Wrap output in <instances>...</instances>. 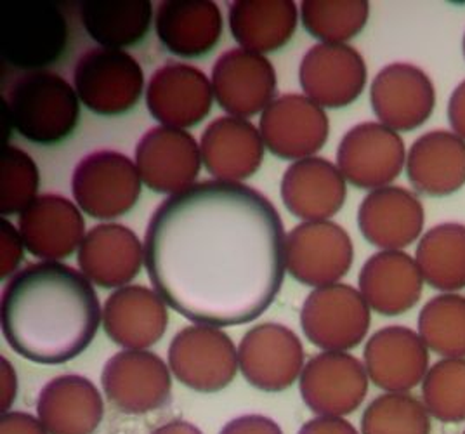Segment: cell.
<instances>
[{
    "label": "cell",
    "instance_id": "1",
    "mask_svg": "<svg viewBox=\"0 0 465 434\" xmlns=\"http://www.w3.org/2000/svg\"><path fill=\"white\" fill-rule=\"evenodd\" d=\"M285 238L282 216L261 192L209 179L156 207L144 266L156 294L186 320L245 325L282 291Z\"/></svg>",
    "mask_w": 465,
    "mask_h": 434
},
{
    "label": "cell",
    "instance_id": "2",
    "mask_svg": "<svg viewBox=\"0 0 465 434\" xmlns=\"http://www.w3.org/2000/svg\"><path fill=\"white\" fill-rule=\"evenodd\" d=\"M101 320L93 281L59 261L25 266L2 292L0 321L7 344L40 365H61L82 355Z\"/></svg>",
    "mask_w": 465,
    "mask_h": 434
},
{
    "label": "cell",
    "instance_id": "3",
    "mask_svg": "<svg viewBox=\"0 0 465 434\" xmlns=\"http://www.w3.org/2000/svg\"><path fill=\"white\" fill-rule=\"evenodd\" d=\"M11 125L35 144L51 146L68 138L80 117V99L58 74L40 70L16 80L7 103Z\"/></svg>",
    "mask_w": 465,
    "mask_h": 434
},
{
    "label": "cell",
    "instance_id": "4",
    "mask_svg": "<svg viewBox=\"0 0 465 434\" xmlns=\"http://www.w3.org/2000/svg\"><path fill=\"white\" fill-rule=\"evenodd\" d=\"M74 85L82 104L96 115L127 113L144 91V74L134 56L122 49L96 47L78 58Z\"/></svg>",
    "mask_w": 465,
    "mask_h": 434
},
{
    "label": "cell",
    "instance_id": "5",
    "mask_svg": "<svg viewBox=\"0 0 465 434\" xmlns=\"http://www.w3.org/2000/svg\"><path fill=\"white\" fill-rule=\"evenodd\" d=\"M371 315L361 292L346 283L314 289L301 310V327L323 351L348 353L365 340Z\"/></svg>",
    "mask_w": 465,
    "mask_h": 434
},
{
    "label": "cell",
    "instance_id": "6",
    "mask_svg": "<svg viewBox=\"0 0 465 434\" xmlns=\"http://www.w3.org/2000/svg\"><path fill=\"white\" fill-rule=\"evenodd\" d=\"M141 182L131 158L114 150H99L78 162L72 174V193L87 216L116 219L136 205Z\"/></svg>",
    "mask_w": 465,
    "mask_h": 434
},
{
    "label": "cell",
    "instance_id": "7",
    "mask_svg": "<svg viewBox=\"0 0 465 434\" xmlns=\"http://www.w3.org/2000/svg\"><path fill=\"white\" fill-rule=\"evenodd\" d=\"M169 369L186 388L198 393H217L232 384L240 369L238 350L221 329L184 327L171 340Z\"/></svg>",
    "mask_w": 465,
    "mask_h": 434
},
{
    "label": "cell",
    "instance_id": "8",
    "mask_svg": "<svg viewBox=\"0 0 465 434\" xmlns=\"http://www.w3.org/2000/svg\"><path fill=\"white\" fill-rule=\"evenodd\" d=\"M352 261V240L337 222L304 221L285 238V268L302 285L320 289L339 283Z\"/></svg>",
    "mask_w": 465,
    "mask_h": 434
},
{
    "label": "cell",
    "instance_id": "9",
    "mask_svg": "<svg viewBox=\"0 0 465 434\" xmlns=\"http://www.w3.org/2000/svg\"><path fill=\"white\" fill-rule=\"evenodd\" d=\"M101 386L116 410L129 415L160 410L173 395L169 365L146 350H124L112 356L103 367Z\"/></svg>",
    "mask_w": 465,
    "mask_h": 434
},
{
    "label": "cell",
    "instance_id": "10",
    "mask_svg": "<svg viewBox=\"0 0 465 434\" xmlns=\"http://www.w3.org/2000/svg\"><path fill=\"white\" fill-rule=\"evenodd\" d=\"M407 146L400 133L381 122L351 127L337 148V167L344 179L361 190L391 186L407 165Z\"/></svg>",
    "mask_w": 465,
    "mask_h": 434
},
{
    "label": "cell",
    "instance_id": "11",
    "mask_svg": "<svg viewBox=\"0 0 465 434\" xmlns=\"http://www.w3.org/2000/svg\"><path fill=\"white\" fill-rule=\"evenodd\" d=\"M365 365L349 353L323 351L312 356L299 377L304 405L316 417H346L356 412L369 393Z\"/></svg>",
    "mask_w": 465,
    "mask_h": 434
},
{
    "label": "cell",
    "instance_id": "12",
    "mask_svg": "<svg viewBox=\"0 0 465 434\" xmlns=\"http://www.w3.org/2000/svg\"><path fill=\"white\" fill-rule=\"evenodd\" d=\"M238 365L245 380L266 393L289 390L304 369V348L282 323H261L242 337Z\"/></svg>",
    "mask_w": 465,
    "mask_h": 434
},
{
    "label": "cell",
    "instance_id": "13",
    "mask_svg": "<svg viewBox=\"0 0 465 434\" xmlns=\"http://www.w3.org/2000/svg\"><path fill=\"white\" fill-rule=\"evenodd\" d=\"M202 162L200 144L183 129L156 125L137 143L139 176L156 193L171 197L192 188L200 174Z\"/></svg>",
    "mask_w": 465,
    "mask_h": 434
},
{
    "label": "cell",
    "instance_id": "14",
    "mask_svg": "<svg viewBox=\"0 0 465 434\" xmlns=\"http://www.w3.org/2000/svg\"><path fill=\"white\" fill-rule=\"evenodd\" d=\"M370 103L381 123L396 133L424 125L436 108V87L426 72L411 63H391L371 82Z\"/></svg>",
    "mask_w": 465,
    "mask_h": 434
},
{
    "label": "cell",
    "instance_id": "15",
    "mask_svg": "<svg viewBox=\"0 0 465 434\" xmlns=\"http://www.w3.org/2000/svg\"><path fill=\"white\" fill-rule=\"evenodd\" d=\"M259 131L266 148L282 160H304L329 139L325 110L306 94H283L262 112Z\"/></svg>",
    "mask_w": 465,
    "mask_h": 434
},
{
    "label": "cell",
    "instance_id": "16",
    "mask_svg": "<svg viewBox=\"0 0 465 434\" xmlns=\"http://www.w3.org/2000/svg\"><path fill=\"white\" fill-rule=\"evenodd\" d=\"M369 70L348 44H316L304 54L299 80L304 94L322 108H344L365 91Z\"/></svg>",
    "mask_w": 465,
    "mask_h": 434
},
{
    "label": "cell",
    "instance_id": "17",
    "mask_svg": "<svg viewBox=\"0 0 465 434\" xmlns=\"http://www.w3.org/2000/svg\"><path fill=\"white\" fill-rule=\"evenodd\" d=\"M213 98L236 119H251L264 112L276 93L272 61L247 49H232L213 63Z\"/></svg>",
    "mask_w": 465,
    "mask_h": 434
},
{
    "label": "cell",
    "instance_id": "18",
    "mask_svg": "<svg viewBox=\"0 0 465 434\" xmlns=\"http://www.w3.org/2000/svg\"><path fill=\"white\" fill-rule=\"evenodd\" d=\"M213 101V82L188 63L171 61L160 66L146 89V106L152 117L183 131L207 119Z\"/></svg>",
    "mask_w": 465,
    "mask_h": 434
},
{
    "label": "cell",
    "instance_id": "19",
    "mask_svg": "<svg viewBox=\"0 0 465 434\" xmlns=\"http://www.w3.org/2000/svg\"><path fill=\"white\" fill-rule=\"evenodd\" d=\"M363 365L370 382L386 393H408L424 382L430 369L422 337L403 325H389L370 337Z\"/></svg>",
    "mask_w": 465,
    "mask_h": 434
},
{
    "label": "cell",
    "instance_id": "20",
    "mask_svg": "<svg viewBox=\"0 0 465 434\" xmlns=\"http://www.w3.org/2000/svg\"><path fill=\"white\" fill-rule=\"evenodd\" d=\"M426 211L413 192L386 186L370 192L358 209L361 235L382 251H403L422 238Z\"/></svg>",
    "mask_w": 465,
    "mask_h": 434
},
{
    "label": "cell",
    "instance_id": "21",
    "mask_svg": "<svg viewBox=\"0 0 465 434\" xmlns=\"http://www.w3.org/2000/svg\"><path fill=\"white\" fill-rule=\"evenodd\" d=\"M25 249L42 261L72 256L85 238V221L68 198L47 193L35 198L18 219Z\"/></svg>",
    "mask_w": 465,
    "mask_h": 434
},
{
    "label": "cell",
    "instance_id": "22",
    "mask_svg": "<svg viewBox=\"0 0 465 434\" xmlns=\"http://www.w3.org/2000/svg\"><path fill=\"white\" fill-rule=\"evenodd\" d=\"M68 42V25L56 5L34 4L18 13L4 35L2 56L9 64L40 72L63 56Z\"/></svg>",
    "mask_w": 465,
    "mask_h": 434
},
{
    "label": "cell",
    "instance_id": "23",
    "mask_svg": "<svg viewBox=\"0 0 465 434\" xmlns=\"http://www.w3.org/2000/svg\"><path fill=\"white\" fill-rule=\"evenodd\" d=\"M77 261L80 271L93 283L103 289H122L139 275L144 243L124 224H97L84 238Z\"/></svg>",
    "mask_w": 465,
    "mask_h": 434
},
{
    "label": "cell",
    "instance_id": "24",
    "mask_svg": "<svg viewBox=\"0 0 465 434\" xmlns=\"http://www.w3.org/2000/svg\"><path fill=\"white\" fill-rule=\"evenodd\" d=\"M167 304L155 291L127 285L115 291L103 306L106 336L125 350H146L167 330Z\"/></svg>",
    "mask_w": 465,
    "mask_h": 434
},
{
    "label": "cell",
    "instance_id": "25",
    "mask_svg": "<svg viewBox=\"0 0 465 434\" xmlns=\"http://www.w3.org/2000/svg\"><path fill=\"white\" fill-rule=\"evenodd\" d=\"M424 283L415 257L403 251H381L363 264L358 291L375 313L398 316L420 301Z\"/></svg>",
    "mask_w": 465,
    "mask_h": 434
},
{
    "label": "cell",
    "instance_id": "26",
    "mask_svg": "<svg viewBox=\"0 0 465 434\" xmlns=\"http://www.w3.org/2000/svg\"><path fill=\"white\" fill-rule=\"evenodd\" d=\"M264 141L252 122L236 117H219L200 139L202 160L217 181L242 182L253 176L264 158Z\"/></svg>",
    "mask_w": 465,
    "mask_h": 434
},
{
    "label": "cell",
    "instance_id": "27",
    "mask_svg": "<svg viewBox=\"0 0 465 434\" xmlns=\"http://www.w3.org/2000/svg\"><path fill=\"white\" fill-rule=\"evenodd\" d=\"M37 417L49 434H94L104 417V401L91 379L58 375L40 390Z\"/></svg>",
    "mask_w": 465,
    "mask_h": 434
},
{
    "label": "cell",
    "instance_id": "28",
    "mask_svg": "<svg viewBox=\"0 0 465 434\" xmlns=\"http://www.w3.org/2000/svg\"><path fill=\"white\" fill-rule=\"evenodd\" d=\"M155 32L175 56L202 58L223 35V15L211 0H163L156 7Z\"/></svg>",
    "mask_w": 465,
    "mask_h": 434
},
{
    "label": "cell",
    "instance_id": "29",
    "mask_svg": "<svg viewBox=\"0 0 465 434\" xmlns=\"http://www.w3.org/2000/svg\"><path fill=\"white\" fill-rule=\"evenodd\" d=\"M407 178L426 197H450L465 186V141L450 131H429L407 155Z\"/></svg>",
    "mask_w": 465,
    "mask_h": 434
},
{
    "label": "cell",
    "instance_id": "30",
    "mask_svg": "<svg viewBox=\"0 0 465 434\" xmlns=\"http://www.w3.org/2000/svg\"><path fill=\"white\" fill-rule=\"evenodd\" d=\"M346 195V179L327 158L293 162L282 179L285 207L304 221H329L342 209Z\"/></svg>",
    "mask_w": 465,
    "mask_h": 434
},
{
    "label": "cell",
    "instance_id": "31",
    "mask_svg": "<svg viewBox=\"0 0 465 434\" xmlns=\"http://www.w3.org/2000/svg\"><path fill=\"white\" fill-rule=\"evenodd\" d=\"M228 21L232 39L242 49L266 54L292 39L299 9L292 0H236L230 5Z\"/></svg>",
    "mask_w": 465,
    "mask_h": 434
},
{
    "label": "cell",
    "instance_id": "32",
    "mask_svg": "<svg viewBox=\"0 0 465 434\" xmlns=\"http://www.w3.org/2000/svg\"><path fill=\"white\" fill-rule=\"evenodd\" d=\"M153 18L150 0H84L80 20L99 47H131L146 37Z\"/></svg>",
    "mask_w": 465,
    "mask_h": 434
},
{
    "label": "cell",
    "instance_id": "33",
    "mask_svg": "<svg viewBox=\"0 0 465 434\" xmlns=\"http://www.w3.org/2000/svg\"><path fill=\"white\" fill-rule=\"evenodd\" d=\"M417 266L427 285L443 294L465 289V224L443 222L420 238Z\"/></svg>",
    "mask_w": 465,
    "mask_h": 434
},
{
    "label": "cell",
    "instance_id": "34",
    "mask_svg": "<svg viewBox=\"0 0 465 434\" xmlns=\"http://www.w3.org/2000/svg\"><path fill=\"white\" fill-rule=\"evenodd\" d=\"M419 336L429 351L441 358H465V297L440 294L419 313Z\"/></svg>",
    "mask_w": 465,
    "mask_h": 434
},
{
    "label": "cell",
    "instance_id": "35",
    "mask_svg": "<svg viewBox=\"0 0 465 434\" xmlns=\"http://www.w3.org/2000/svg\"><path fill=\"white\" fill-rule=\"evenodd\" d=\"M370 16L367 0H304L301 18L304 28L323 44H346L354 39Z\"/></svg>",
    "mask_w": 465,
    "mask_h": 434
},
{
    "label": "cell",
    "instance_id": "36",
    "mask_svg": "<svg viewBox=\"0 0 465 434\" xmlns=\"http://www.w3.org/2000/svg\"><path fill=\"white\" fill-rule=\"evenodd\" d=\"M422 403L445 424L465 422V358H441L422 382Z\"/></svg>",
    "mask_w": 465,
    "mask_h": 434
},
{
    "label": "cell",
    "instance_id": "37",
    "mask_svg": "<svg viewBox=\"0 0 465 434\" xmlns=\"http://www.w3.org/2000/svg\"><path fill=\"white\" fill-rule=\"evenodd\" d=\"M424 403L408 393H384L361 415V434H430Z\"/></svg>",
    "mask_w": 465,
    "mask_h": 434
},
{
    "label": "cell",
    "instance_id": "38",
    "mask_svg": "<svg viewBox=\"0 0 465 434\" xmlns=\"http://www.w3.org/2000/svg\"><path fill=\"white\" fill-rule=\"evenodd\" d=\"M39 167L18 146H5L0 163V214H21L39 192Z\"/></svg>",
    "mask_w": 465,
    "mask_h": 434
},
{
    "label": "cell",
    "instance_id": "39",
    "mask_svg": "<svg viewBox=\"0 0 465 434\" xmlns=\"http://www.w3.org/2000/svg\"><path fill=\"white\" fill-rule=\"evenodd\" d=\"M0 243H2L0 245L2 247V252H0V277H11L20 266L25 243H23L20 230H16L15 224L9 222L4 217L0 221Z\"/></svg>",
    "mask_w": 465,
    "mask_h": 434
},
{
    "label": "cell",
    "instance_id": "40",
    "mask_svg": "<svg viewBox=\"0 0 465 434\" xmlns=\"http://www.w3.org/2000/svg\"><path fill=\"white\" fill-rule=\"evenodd\" d=\"M219 434H283V431L268 415L245 414L224 424Z\"/></svg>",
    "mask_w": 465,
    "mask_h": 434
},
{
    "label": "cell",
    "instance_id": "41",
    "mask_svg": "<svg viewBox=\"0 0 465 434\" xmlns=\"http://www.w3.org/2000/svg\"><path fill=\"white\" fill-rule=\"evenodd\" d=\"M0 434H49L40 422L39 417L11 410L7 414H2L0 419Z\"/></svg>",
    "mask_w": 465,
    "mask_h": 434
},
{
    "label": "cell",
    "instance_id": "42",
    "mask_svg": "<svg viewBox=\"0 0 465 434\" xmlns=\"http://www.w3.org/2000/svg\"><path fill=\"white\" fill-rule=\"evenodd\" d=\"M297 434H361L344 417H314Z\"/></svg>",
    "mask_w": 465,
    "mask_h": 434
},
{
    "label": "cell",
    "instance_id": "43",
    "mask_svg": "<svg viewBox=\"0 0 465 434\" xmlns=\"http://www.w3.org/2000/svg\"><path fill=\"white\" fill-rule=\"evenodd\" d=\"M448 122L451 125V133L465 141V80H462L448 101Z\"/></svg>",
    "mask_w": 465,
    "mask_h": 434
},
{
    "label": "cell",
    "instance_id": "44",
    "mask_svg": "<svg viewBox=\"0 0 465 434\" xmlns=\"http://www.w3.org/2000/svg\"><path fill=\"white\" fill-rule=\"evenodd\" d=\"M0 374H2V414L11 412V407L16 399V393H18V377L15 372L13 363L2 356L0 360Z\"/></svg>",
    "mask_w": 465,
    "mask_h": 434
},
{
    "label": "cell",
    "instance_id": "45",
    "mask_svg": "<svg viewBox=\"0 0 465 434\" xmlns=\"http://www.w3.org/2000/svg\"><path fill=\"white\" fill-rule=\"evenodd\" d=\"M152 434H203L194 424L188 420H171L156 428Z\"/></svg>",
    "mask_w": 465,
    "mask_h": 434
},
{
    "label": "cell",
    "instance_id": "46",
    "mask_svg": "<svg viewBox=\"0 0 465 434\" xmlns=\"http://www.w3.org/2000/svg\"><path fill=\"white\" fill-rule=\"evenodd\" d=\"M462 49H464V56H465V35H464V42H462Z\"/></svg>",
    "mask_w": 465,
    "mask_h": 434
},
{
    "label": "cell",
    "instance_id": "47",
    "mask_svg": "<svg viewBox=\"0 0 465 434\" xmlns=\"http://www.w3.org/2000/svg\"><path fill=\"white\" fill-rule=\"evenodd\" d=\"M462 434H465V431H464V433H462Z\"/></svg>",
    "mask_w": 465,
    "mask_h": 434
}]
</instances>
